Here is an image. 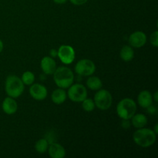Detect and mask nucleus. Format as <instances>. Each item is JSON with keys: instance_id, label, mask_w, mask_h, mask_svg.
<instances>
[{"instance_id": "obj_30", "label": "nucleus", "mask_w": 158, "mask_h": 158, "mask_svg": "<svg viewBox=\"0 0 158 158\" xmlns=\"http://www.w3.org/2000/svg\"><path fill=\"white\" fill-rule=\"evenodd\" d=\"M157 127H158V125L156 124L155 127H154V132L156 134H157Z\"/></svg>"}, {"instance_id": "obj_21", "label": "nucleus", "mask_w": 158, "mask_h": 158, "mask_svg": "<svg viewBox=\"0 0 158 158\" xmlns=\"http://www.w3.org/2000/svg\"><path fill=\"white\" fill-rule=\"evenodd\" d=\"M82 106H83V110L87 112H91L94 110L96 105L95 103L91 99H85L83 101H82Z\"/></svg>"}, {"instance_id": "obj_15", "label": "nucleus", "mask_w": 158, "mask_h": 158, "mask_svg": "<svg viewBox=\"0 0 158 158\" xmlns=\"http://www.w3.org/2000/svg\"><path fill=\"white\" fill-rule=\"evenodd\" d=\"M66 97L67 95H66V91L62 88H60V89H56L53 91L52 96H51V99L54 103L59 105L62 104L66 101Z\"/></svg>"}, {"instance_id": "obj_11", "label": "nucleus", "mask_w": 158, "mask_h": 158, "mask_svg": "<svg viewBox=\"0 0 158 158\" xmlns=\"http://www.w3.org/2000/svg\"><path fill=\"white\" fill-rule=\"evenodd\" d=\"M41 68L45 74L52 75L56 69V63L51 57L45 56L41 60Z\"/></svg>"}, {"instance_id": "obj_20", "label": "nucleus", "mask_w": 158, "mask_h": 158, "mask_svg": "<svg viewBox=\"0 0 158 158\" xmlns=\"http://www.w3.org/2000/svg\"><path fill=\"white\" fill-rule=\"evenodd\" d=\"M21 80L24 85H32L35 81V75L30 71H26L23 74Z\"/></svg>"}, {"instance_id": "obj_6", "label": "nucleus", "mask_w": 158, "mask_h": 158, "mask_svg": "<svg viewBox=\"0 0 158 158\" xmlns=\"http://www.w3.org/2000/svg\"><path fill=\"white\" fill-rule=\"evenodd\" d=\"M68 97L73 102H82L87 97V91L86 87L80 83L71 85L68 90Z\"/></svg>"}, {"instance_id": "obj_4", "label": "nucleus", "mask_w": 158, "mask_h": 158, "mask_svg": "<svg viewBox=\"0 0 158 158\" xmlns=\"http://www.w3.org/2000/svg\"><path fill=\"white\" fill-rule=\"evenodd\" d=\"M137 110L136 103L130 98H125L119 102L117 106V112L119 117L123 120H130L135 114Z\"/></svg>"}, {"instance_id": "obj_3", "label": "nucleus", "mask_w": 158, "mask_h": 158, "mask_svg": "<svg viewBox=\"0 0 158 158\" xmlns=\"http://www.w3.org/2000/svg\"><path fill=\"white\" fill-rule=\"evenodd\" d=\"M5 89L9 97L17 98L20 97L24 91V83L17 76L11 75L6 78Z\"/></svg>"}, {"instance_id": "obj_5", "label": "nucleus", "mask_w": 158, "mask_h": 158, "mask_svg": "<svg viewBox=\"0 0 158 158\" xmlns=\"http://www.w3.org/2000/svg\"><path fill=\"white\" fill-rule=\"evenodd\" d=\"M94 101L97 108L101 110H106L112 105V95L106 89H100L95 94Z\"/></svg>"}, {"instance_id": "obj_17", "label": "nucleus", "mask_w": 158, "mask_h": 158, "mask_svg": "<svg viewBox=\"0 0 158 158\" xmlns=\"http://www.w3.org/2000/svg\"><path fill=\"white\" fill-rule=\"evenodd\" d=\"M134 56V52L130 46H124L120 50V57L125 62H130Z\"/></svg>"}, {"instance_id": "obj_2", "label": "nucleus", "mask_w": 158, "mask_h": 158, "mask_svg": "<svg viewBox=\"0 0 158 158\" xmlns=\"http://www.w3.org/2000/svg\"><path fill=\"white\" fill-rule=\"evenodd\" d=\"M156 135L152 130L142 127L135 131L133 138L134 142L141 148H149L156 141Z\"/></svg>"}, {"instance_id": "obj_7", "label": "nucleus", "mask_w": 158, "mask_h": 158, "mask_svg": "<svg viewBox=\"0 0 158 158\" xmlns=\"http://www.w3.org/2000/svg\"><path fill=\"white\" fill-rule=\"evenodd\" d=\"M95 69L96 66L94 62L87 59L80 60L75 66L76 73L78 75L83 76V77L91 76L95 72Z\"/></svg>"}, {"instance_id": "obj_26", "label": "nucleus", "mask_w": 158, "mask_h": 158, "mask_svg": "<svg viewBox=\"0 0 158 158\" xmlns=\"http://www.w3.org/2000/svg\"><path fill=\"white\" fill-rule=\"evenodd\" d=\"M50 56L53 58H55L56 56H57V51L56 49H51L50 50Z\"/></svg>"}, {"instance_id": "obj_12", "label": "nucleus", "mask_w": 158, "mask_h": 158, "mask_svg": "<svg viewBox=\"0 0 158 158\" xmlns=\"http://www.w3.org/2000/svg\"><path fill=\"white\" fill-rule=\"evenodd\" d=\"M2 110L6 113V114L9 115H12V114H15L18 109V105L15 100H14L12 97H6L2 102Z\"/></svg>"}, {"instance_id": "obj_27", "label": "nucleus", "mask_w": 158, "mask_h": 158, "mask_svg": "<svg viewBox=\"0 0 158 158\" xmlns=\"http://www.w3.org/2000/svg\"><path fill=\"white\" fill-rule=\"evenodd\" d=\"M67 0H53L54 2L57 3V4H63L65 3Z\"/></svg>"}, {"instance_id": "obj_28", "label": "nucleus", "mask_w": 158, "mask_h": 158, "mask_svg": "<svg viewBox=\"0 0 158 158\" xmlns=\"http://www.w3.org/2000/svg\"><path fill=\"white\" fill-rule=\"evenodd\" d=\"M157 94H158V93H157V92H155V94H154V101H155L156 103H157V101H158V99H157Z\"/></svg>"}, {"instance_id": "obj_18", "label": "nucleus", "mask_w": 158, "mask_h": 158, "mask_svg": "<svg viewBox=\"0 0 158 158\" xmlns=\"http://www.w3.org/2000/svg\"><path fill=\"white\" fill-rule=\"evenodd\" d=\"M86 85H87L88 88L92 90H99L100 89H101L103 83L99 77H90L86 80Z\"/></svg>"}, {"instance_id": "obj_13", "label": "nucleus", "mask_w": 158, "mask_h": 158, "mask_svg": "<svg viewBox=\"0 0 158 158\" xmlns=\"http://www.w3.org/2000/svg\"><path fill=\"white\" fill-rule=\"evenodd\" d=\"M49 154L52 158H63L66 155V151L62 145L54 142L50 143Z\"/></svg>"}, {"instance_id": "obj_14", "label": "nucleus", "mask_w": 158, "mask_h": 158, "mask_svg": "<svg viewBox=\"0 0 158 158\" xmlns=\"http://www.w3.org/2000/svg\"><path fill=\"white\" fill-rule=\"evenodd\" d=\"M138 104L143 108H148L153 103V97L151 93L148 90H143L140 93L137 97Z\"/></svg>"}, {"instance_id": "obj_10", "label": "nucleus", "mask_w": 158, "mask_h": 158, "mask_svg": "<svg viewBox=\"0 0 158 158\" xmlns=\"http://www.w3.org/2000/svg\"><path fill=\"white\" fill-rule=\"evenodd\" d=\"M29 94L31 97L36 100H43L47 97V89L43 85L40 83L32 84L29 89Z\"/></svg>"}, {"instance_id": "obj_1", "label": "nucleus", "mask_w": 158, "mask_h": 158, "mask_svg": "<svg viewBox=\"0 0 158 158\" xmlns=\"http://www.w3.org/2000/svg\"><path fill=\"white\" fill-rule=\"evenodd\" d=\"M53 80L57 86L62 89L69 87L74 80L73 73L69 68L60 66L53 73Z\"/></svg>"}, {"instance_id": "obj_23", "label": "nucleus", "mask_w": 158, "mask_h": 158, "mask_svg": "<svg viewBox=\"0 0 158 158\" xmlns=\"http://www.w3.org/2000/svg\"><path fill=\"white\" fill-rule=\"evenodd\" d=\"M147 109H148V112L150 114H152V115H154V114H157V108L152 104H151V106H148Z\"/></svg>"}, {"instance_id": "obj_24", "label": "nucleus", "mask_w": 158, "mask_h": 158, "mask_svg": "<svg viewBox=\"0 0 158 158\" xmlns=\"http://www.w3.org/2000/svg\"><path fill=\"white\" fill-rule=\"evenodd\" d=\"M69 1L75 6H81V5L85 4L88 0H69Z\"/></svg>"}, {"instance_id": "obj_9", "label": "nucleus", "mask_w": 158, "mask_h": 158, "mask_svg": "<svg viewBox=\"0 0 158 158\" xmlns=\"http://www.w3.org/2000/svg\"><path fill=\"white\" fill-rule=\"evenodd\" d=\"M147 43V36L144 32L137 31L131 34L129 37V43L132 47L140 48Z\"/></svg>"}, {"instance_id": "obj_8", "label": "nucleus", "mask_w": 158, "mask_h": 158, "mask_svg": "<svg viewBox=\"0 0 158 158\" xmlns=\"http://www.w3.org/2000/svg\"><path fill=\"white\" fill-rule=\"evenodd\" d=\"M57 56L64 64H70L75 60V51L72 46L63 45L57 51Z\"/></svg>"}, {"instance_id": "obj_29", "label": "nucleus", "mask_w": 158, "mask_h": 158, "mask_svg": "<svg viewBox=\"0 0 158 158\" xmlns=\"http://www.w3.org/2000/svg\"><path fill=\"white\" fill-rule=\"evenodd\" d=\"M3 43H2V41L1 40H0V53H1V52L2 51V49H3Z\"/></svg>"}, {"instance_id": "obj_19", "label": "nucleus", "mask_w": 158, "mask_h": 158, "mask_svg": "<svg viewBox=\"0 0 158 158\" xmlns=\"http://www.w3.org/2000/svg\"><path fill=\"white\" fill-rule=\"evenodd\" d=\"M48 148H49V143L45 138L39 140L35 145V150L40 154H44L47 151Z\"/></svg>"}, {"instance_id": "obj_16", "label": "nucleus", "mask_w": 158, "mask_h": 158, "mask_svg": "<svg viewBox=\"0 0 158 158\" xmlns=\"http://www.w3.org/2000/svg\"><path fill=\"white\" fill-rule=\"evenodd\" d=\"M131 119H132V122H131L132 125L137 129L144 127L148 123V118L146 116L142 114H134L131 117Z\"/></svg>"}, {"instance_id": "obj_25", "label": "nucleus", "mask_w": 158, "mask_h": 158, "mask_svg": "<svg viewBox=\"0 0 158 158\" xmlns=\"http://www.w3.org/2000/svg\"><path fill=\"white\" fill-rule=\"evenodd\" d=\"M121 126L123 127L124 129H128L131 127V123H130L129 120H123L121 123Z\"/></svg>"}, {"instance_id": "obj_22", "label": "nucleus", "mask_w": 158, "mask_h": 158, "mask_svg": "<svg viewBox=\"0 0 158 158\" xmlns=\"http://www.w3.org/2000/svg\"><path fill=\"white\" fill-rule=\"evenodd\" d=\"M151 43L154 46V47H157L158 46V32L157 31H155L154 33L151 34Z\"/></svg>"}]
</instances>
